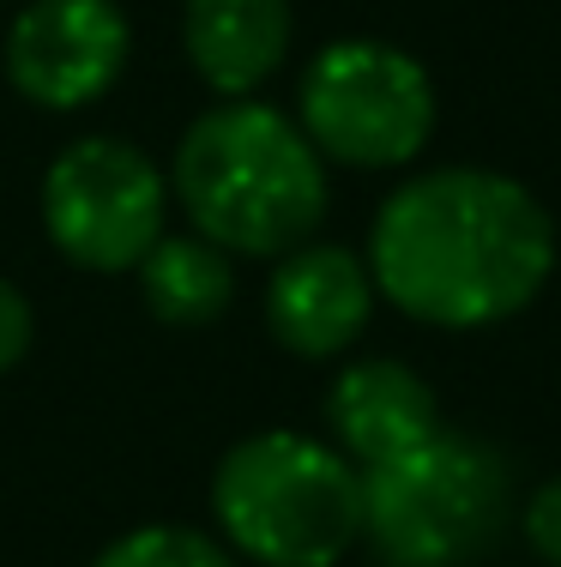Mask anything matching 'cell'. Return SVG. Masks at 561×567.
I'll list each match as a JSON object with an SVG mask.
<instances>
[{
  "instance_id": "ba28073f",
  "label": "cell",
  "mask_w": 561,
  "mask_h": 567,
  "mask_svg": "<svg viewBox=\"0 0 561 567\" xmlns=\"http://www.w3.org/2000/svg\"><path fill=\"white\" fill-rule=\"evenodd\" d=\"M374 315L368 260L339 241H302L278 254V272L266 284V327L290 357H339L363 339Z\"/></svg>"
},
{
  "instance_id": "4fadbf2b",
  "label": "cell",
  "mask_w": 561,
  "mask_h": 567,
  "mask_svg": "<svg viewBox=\"0 0 561 567\" xmlns=\"http://www.w3.org/2000/svg\"><path fill=\"white\" fill-rule=\"evenodd\" d=\"M519 532H526L531 556H538L543 567H561V477L531 489L526 513H519Z\"/></svg>"
},
{
  "instance_id": "6da1fadb",
  "label": "cell",
  "mask_w": 561,
  "mask_h": 567,
  "mask_svg": "<svg viewBox=\"0 0 561 567\" xmlns=\"http://www.w3.org/2000/svg\"><path fill=\"white\" fill-rule=\"evenodd\" d=\"M555 224L526 182L501 169H423L381 199L368 278L398 315L440 332L501 327L543 296Z\"/></svg>"
},
{
  "instance_id": "52a82bcc",
  "label": "cell",
  "mask_w": 561,
  "mask_h": 567,
  "mask_svg": "<svg viewBox=\"0 0 561 567\" xmlns=\"http://www.w3.org/2000/svg\"><path fill=\"white\" fill-rule=\"evenodd\" d=\"M127 49L115 0H24L7 31V79L37 110H85L122 79Z\"/></svg>"
},
{
  "instance_id": "8992f818",
  "label": "cell",
  "mask_w": 561,
  "mask_h": 567,
  "mask_svg": "<svg viewBox=\"0 0 561 567\" xmlns=\"http://www.w3.org/2000/svg\"><path fill=\"white\" fill-rule=\"evenodd\" d=\"M169 182L133 140H73L43 175V229L85 272H139L164 241Z\"/></svg>"
},
{
  "instance_id": "5bb4252c",
  "label": "cell",
  "mask_w": 561,
  "mask_h": 567,
  "mask_svg": "<svg viewBox=\"0 0 561 567\" xmlns=\"http://www.w3.org/2000/svg\"><path fill=\"white\" fill-rule=\"evenodd\" d=\"M31 332H37V320H31V302H24L19 290H12L7 278H0V374L12 369V362L31 350Z\"/></svg>"
},
{
  "instance_id": "9c48e42d",
  "label": "cell",
  "mask_w": 561,
  "mask_h": 567,
  "mask_svg": "<svg viewBox=\"0 0 561 567\" xmlns=\"http://www.w3.org/2000/svg\"><path fill=\"white\" fill-rule=\"evenodd\" d=\"M326 429H332V447L356 471H374V465L417 453L429 435H440V404L411 362L368 357V362H351L332 381Z\"/></svg>"
},
{
  "instance_id": "30bf717a",
  "label": "cell",
  "mask_w": 561,
  "mask_h": 567,
  "mask_svg": "<svg viewBox=\"0 0 561 567\" xmlns=\"http://www.w3.org/2000/svg\"><path fill=\"white\" fill-rule=\"evenodd\" d=\"M297 12L290 0H187L181 49L218 97H253L284 66Z\"/></svg>"
},
{
  "instance_id": "5b68a950",
  "label": "cell",
  "mask_w": 561,
  "mask_h": 567,
  "mask_svg": "<svg viewBox=\"0 0 561 567\" xmlns=\"http://www.w3.org/2000/svg\"><path fill=\"white\" fill-rule=\"evenodd\" d=\"M297 121L326 164L398 169L435 133V79L398 43L339 37L302 73Z\"/></svg>"
},
{
  "instance_id": "8fae6325",
  "label": "cell",
  "mask_w": 561,
  "mask_h": 567,
  "mask_svg": "<svg viewBox=\"0 0 561 567\" xmlns=\"http://www.w3.org/2000/svg\"><path fill=\"white\" fill-rule=\"evenodd\" d=\"M139 296L164 327H211L236 296V266L218 241L194 236H169L139 260Z\"/></svg>"
},
{
  "instance_id": "3957f363",
  "label": "cell",
  "mask_w": 561,
  "mask_h": 567,
  "mask_svg": "<svg viewBox=\"0 0 561 567\" xmlns=\"http://www.w3.org/2000/svg\"><path fill=\"white\" fill-rule=\"evenodd\" d=\"M211 513L224 544L260 567H339L363 544V471L332 441L266 429L218 458Z\"/></svg>"
},
{
  "instance_id": "7a4b0ae2",
  "label": "cell",
  "mask_w": 561,
  "mask_h": 567,
  "mask_svg": "<svg viewBox=\"0 0 561 567\" xmlns=\"http://www.w3.org/2000/svg\"><path fill=\"white\" fill-rule=\"evenodd\" d=\"M187 224L224 254L278 260L326 218V157L297 115L260 97H224L176 145L169 169Z\"/></svg>"
},
{
  "instance_id": "277c9868",
  "label": "cell",
  "mask_w": 561,
  "mask_h": 567,
  "mask_svg": "<svg viewBox=\"0 0 561 567\" xmlns=\"http://www.w3.org/2000/svg\"><path fill=\"white\" fill-rule=\"evenodd\" d=\"M507 525V465L484 441L429 435L363 471V544L381 567H471Z\"/></svg>"
},
{
  "instance_id": "7c38bea8",
  "label": "cell",
  "mask_w": 561,
  "mask_h": 567,
  "mask_svg": "<svg viewBox=\"0 0 561 567\" xmlns=\"http://www.w3.org/2000/svg\"><path fill=\"white\" fill-rule=\"evenodd\" d=\"M91 567H236V549L194 525H133Z\"/></svg>"
}]
</instances>
